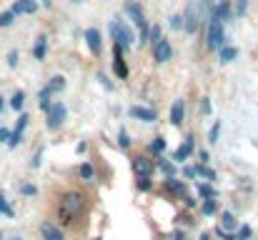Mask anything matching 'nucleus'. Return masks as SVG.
<instances>
[{
	"label": "nucleus",
	"mask_w": 258,
	"mask_h": 240,
	"mask_svg": "<svg viewBox=\"0 0 258 240\" xmlns=\"http://www.w3.org/2000/svg\"><path fill=\"white\" fill-rule=\"evenodd\" d=\"M193 170H196V175H203L206 180H216V173L206 165V163H201V165H193Z\"/></svg>",
	"instance_id": "412c9836"
},
{
	"label": "nucleus",
	"mask_w": 258,
	"mask_h": 240,
	"mask_svg": "<svg viewBox=\"0 0 258 240\" xmlns=\"http://www.w3.org/2000/svg\"><path fill=\"white\" fill-rule=\"evenodd\" d=\"M83 213H86V195L78 193V190H68L60 198V205H58V220H60V225H73Z\"/></svg>",
	"instance_id": "f257e3e1"
},
{
	"label": "nucleus",
	"mask_w": 258,
	"mask_h": 240,
	"mask_svg": "<svg viewBox=\"0 0 258 240\" xmlns=\"http://www.w3.org/2000/svg\"><path fill=\"white\" fill-rule=\"evenodd\" d=\"M153 170H156V163H153L151 158H146V155L133 158V173H136L138 178H151Z\"/></svg>",
	"instance_id": "423d86ee"
},
{
	"label": "nucleus",
	"mask_w": 258,
	"mask_h": 240,
	"mask_svg": "<svg viewBox=\"0 0 258 240\" xmlns=\"http://www.w3.org/2000/svg\"><path fill=\"white\" fill-rule=\"evenodd\" d=\"M8 65H10V68L18 65V50H10V53H8Z\"/></svg>",
	"instance_id": "58836bf2"
},
{
	"label": "nucleus",
	"mask_w": 258,
	"mask_h": 240,
	"mask_svg": "<svg viewBox=\"0 0 258 240\" xmlns=\"http://www.w3.org/2000/svg\"><path fill=\"white\" fill-rule=\"evenodd\" d=\"M213 18H218L221 23L228 20V18H231V3H228V0H218L216 8H213Z\"/></svg>",
	"instance_id": "dca6fc26"
},
{
	"label": "nucleus",
	"mask_w": 258,
	"mask_h": 240,
	"mask_svg": "<svg viewBox=\"0 0 258 240\" xmlns=\"http://www.w3.org/2000/svg\"><path fill=\"white\" fill-rule=\"evenodd\" d=\"M236 238H238V240H248V238H251V228H248V225H241Z\"/></svg>",
	"instance_id": "e433bc0d"
},
{
	"label": "nucleus",
	"mask_w": 258,
	"mask_h": 240,
	"mask_svg": "<svg viewBox=\"0 0 258 240\" xmlns=\"http://www.w3.org/2000/svg\"><path fill=\"white\" fill-rule=\"evenodd\" d=\"M131 118L141 120V123H156V110L151 108H143V105H131Z\"/></svg>",
	"instance_id": "1a4fd4ad"
},
{
	"label": "nucleus",
	"mask_w": 258,
	"mask_h": 240,
	"mask_svg": "<svg viewBox=\"0 0 258 240\" xmlns=\"http://www.w3.org/2000/svg\"><path fill=\"white\" fill-rule=\"evenodd\" d=\"M20 193L23 195H35V185H20Z\"/></svg>",
	"instance_id": "a19ab883"
},
{
	"label": "nucleus",
	"mask_w": 258,
	"mask_h": 240,
	"mask_svg": "<svg viewBox=\"0 0 258 240\" xmlns=\"http://www.w3.org/2000/svg\"><path fill=\"white\" fill-rule=\"evenodd\" d=\"M13 240H23V238H13Z\"/></svg>",
	"instance_id": "3c124183"
},
{
	"label": "nucleus",
	"mask_w": 258,
	"mask_h": 240,
	"mask_svg": "<svg viewBox=\"0 0 258 240\" xmlns=\"http://www.w3.org/2000/svg\"><path fill=\"white\" fill-rule=\"evenodd\" d=\"M48 90H50V93H60V90H66V78H63V75H55V78H50Z\"/></svg>",
	"instance_id": "5701e85b"
},
{
	"label": "nucleus",
	"mask_w": 258,
	"mask_h": 240,
	"mask_svg": "<svg viewBox=\"0 0 258 240\" xmlns=\"http://www.w3.org/2000/svg\"><path fill=\"white\" fill-rule=\"evenodd\" d=\"M183 175H185V178H196V170H193V165H185V168H183Z\"/></svg>",
	"instance_id": "79ce46f5"
},
{
	"label": "nucleus",
	"mask_w": 258,
	"mask_h": 240,
	"mask_svg": "<svg viewBox=\"0 0 258 240\" xmlns=\"http://www.w3.org/2000/svg\"><path fill=\"white\" fill-rule=\"evenodd\" d=\"M171 28L173 30H180L183 28V15H171Z\"/></svg>",
	"instance_id": "4c0bfd02"
},
{
	"label": "nucleus",
	"mask_w": 258,
	"mask_h": 240,
	"mask_svg": "<svg viewBox=\"0 0 258 240\" xmlns=\"http://www.w3.org/2000/svg\"><path fill=\"white\" fill-rule=\"evenodd\" d=\"M78 173H81V178H83L86 183H93V178H95V170H93L90 163H83V165L78 168Z\"/></svg>",
	"instance_id": "4be33fe9"
},
{
	"label": "nucleus",
	"mask_w": 258,
	"mask_h": 240,
	"mask_svg": "<svg viewBox=\"0 0 258 240\" xmlns=\"http://www.w3.org/2000/svg\"><path fill=\"white\" fill-rule=\"evenodd\" d=\"M183 115H185V103H183V100H173L171 125H180V123H183Z\"/></svg>",
	"instance_id": "2eb2a0df"
},
{
	"label": "nucleus",
	"mask_w": 258,
	"mask_h": 240,
	"mask_svg": "<svg viewBox=\"0 0 258 240\" xmlns=\"http://www.w3.org/2000/svg\"><path fill=\"white\" fill-rule=\"evenodd\" d=\"M8 135H10V133H8L5 128H0V143H8Z\"/></svg>",
	"instance_id": "c03bdc74"
},
{
	"label": "nucleus",
	"mask_w": 258,
	"mask_h": 240,
	"mask_svg": "<svg viewBox=\"0 0 258 240\" xmlns=\"http://www.w3.org/2000/svg\"><path fill=\"white\" fill-rule=\"evenodd\" d=\"M23 100H25V93L18 90V93L10 98V108H13V110H23Z\"/></svg>",
	"instance_id": "b1692460"
},
{
	"label": "nucleus",
	"mask_w": 258,
	"mask_h": 240,
	"mask_svg": "<svg viewBox=\"0 0 258 240\" xmlns=\"http://www.w3.org/2000/svg\"><path fill=\"white\" fill-rule=\"evenodd\" d=\"M110 38H113V43H115L120 50L133 48V40H136L133 30H131L123 20H110Z\"/></svg>",
	"instance_id": "f03ea898"
},
{
	"label": "nucleus",
	"mask_w": 258,
	"mask_h": 240,
	"mask_svg": "<svg viewBox=\"0 0 258 240\" xmlns=\"http://www.w3.org/2000/svg\"><path fill=\"white\" fill-rule=\"evenodd\" d=\"M28 120H30V118H28L25 113L18 118V123H15V130L8 135V145H10V148L20 145V138H23V133H25V128H28Z\"/></svg>",
	"instance_id": "6e6552de"
},
{
	"label": "nucleus",
	"mask_w": 258,
	"mask_h": 240,
	"mask_svg": "<svg viewBox=\"0 0 258 240\" xmlns=\"http://www.w3.org/2000/svg\"><path fill=\"white\" fill-rule=\"evenodd\" d=\"M158 168H161L168 178H173V175H175V165H173V163H168V160H158Z\"/></svg>",
	"instance_id": "473e14b6"
},
{
	"label": "nucleus",
	"mask_w": 258,
	"mask_h": 240,
	"mask_svg": "<svg viewBox=\"0 0 258 240\" xmlns=\"http://www.w3.org/2000/svg\"><path fill=\"white\" fill-rule=\"evenodd\" d=\"M223 228L226 230H236L238 228V220L233 218V213H223Z\"/></svg>",
	"instance_id": "c85d7f7f"
},
{
	"label": "nucleus",
	"mask_w": 258,
	"mask_h": 240,
	"mask_svg": "<svg viewBox=\"0 0 258 240\" xmlns=\"http://www.w3.org/2000/svg\"><path fill=\"white\" fill-rule=\"evenodd\" d=\"M95 240H98V238H95Z\"/></svg>",
	"instance_id": "5fc2aeb1"
},
{
	"label": "nucleus",
	"mask_w": 258,
	"mask_h": 240,
	"mask_svg": "<svg viewBox=\"0 0 258 240\" xmlns=\"http://www.w3.org/2000/svg\"><path fill=\"white\" fill-rule=\"evenodd\" d=\"M118 145H120L123 150H128V148H131V135H128V130H125V128H120V133H118Z\"/></svg>",
	"instance_id": "a878e982"
},
{
	"label": "nucleus",
	"mask_w": 258,
	"mask_h": 240,
	"mask_svg": "<svg viewBox=\"0 0 258 240\" xmlns=\"http://www.w3.org/2000/svg\"><path fill=\"white\" fill-rule=\"evenodd\" d=\"M211 3H218V0H211Z\"/></svg>",
	"instance_id": "603ef678"
},
{
	"label": "nucleus",
	"mask_w": 258,
	"mask_h": 240,
	"mask_svg": "<svg viewBox=\"0 0 258 240\" xmlns=\"http://www.w3.org/2000/svg\"><path fill=\"white\" fill-rule=\"evenodd\" d=\"M218 135H221V120L213 123V128H211V133H208V143H218Z\"/></svg>",
	"instance_id": "2f4dec72"
},
{
	"label": "nucleus",
	"mask_w": 258,
	"mask_h": 240,
	"mask_svg": "<svg viewBox=\"0 0 258 240\" xmlns=\"http://www.w3.org/2000/svg\"><path fill=\"white\" fill-rule=\"evenodd\" d=\"M183 28H185V33H196V30H198V13H196L193 8L185 13V18H183Z\"/></svg>",
	"instance_id": "a211bd4d"
},
{
	"label": "nucleus",
	"mask_w": 258,
	"mask_h": 240,
	"mask_svg": "<svg viewBox=\"0 0 258 240\" xmlns=\"http://www.w3.org/2000/svg\"><path fill=\"white\" fill-rule=\"evenodd\" d=\"M138 190H151V180L148 178H138Z\"/></svg>",
	"instance_id": "ea45409f"
},
{
	"label": "nucleus",
	"mask_w": 258,
	"mask_h": 240,
	"mask_svg": "<svg viewBox=\"0 0 258 240\" xmlns=\"http://www.w3.org/2000/svg\"><path fill=\"white\" fill-rule=\"evenodd\" d=\"M113 70H115V75L120 80L128 78V68H125V63H123V50L115 45V58H113Z\"/></svg>",
	"instance_id": "4468645a"
},
{
	"label": "nucleus",
	"mask_w": 258,
	"mask_h": 240,
	"mask_svg": "<svg viewBox=\"0 0 258 240\" xmlns=\"http://www.w3.org/2000/svg\"><path fill=\"white\" fill-rule=\"evenodd\" d=\"M35 10H38V3H35V0H15L13 8H10L13 15H30V13H35Z\"/></svg>",
	"instance_id": "f8f14e48"
},
{
	"label": "nucleus",
	"mask_w": 258,
	"mask_h": 240,
	"mask_svg": "<svg viewBox=\"0 0 258 240\" xmlns=\"http://www.w3.org/2000/svg\"><path fill=\"white\" fill-rule=\"evenodd\" d=\"M148 148H151V153H156V155H161V153L166 150V140H163V138H153Z\"/></svg>",
	"instance_id": "393cba45"
},
{
	"label": "nucleus",
	"mask_w": 258,
	"mask_h": 240,
	"mask_svg": "<svg viewBox=\"0 0 258 240\" xmlns=\"http://www.w3.org/2000/svg\"><path fill=\"white\" fill-rule=\"evenodd\" d=\"M13 20H15V15H13L10 10L0 13V28H8V25H13Z\"/></svg>",
	"instance_id": "72a5a7b5"
},
{
	"label": "nucleus",
	"mask_w": 258,
	"mask_h": 240,
	"mask_svg": "<svg viewBox=\"0 0 258 240\" xmlns=\"http://www.w3.org/2000/svg\"><path fill=\"white\" fill-rule=\"evenodd\" d=\"M246 10H248V0H236V15L241 18L246 15Z\"/></svg>",
	"instance_id": "c9c22d12"
},
{
	"label": "nucleus",
	"mask_w": 258,
	"mask_h": 240,
	"mask_svg": "<svg viewBox=\"0 0 258 240\" xmlns=\"http://www.w3.org/2000/svg\"><path fill=\"white\" fill-rule=\"evenodd\" d=\"M66 115H68L66 105H63V103H53V105L48 108V128H50V130H58V128L63 125Z\"/></svg>",
	"instance_id": "39448f33"
},
{
	"label": "nucleus",
	"mask_w": 258,
	"mask_h": 240,
	"mask_svg": "<svg viewBox=\"0 0 258 240\" xmlns=\"http://www.w3.org/2000/svg\"><path fill=\"white\" fill-rule=\"evenodd\" d=\"M166 188H168V190H173L175 195L185 198V188H183V183H180V180H175V178H168V180H166Z\"/></svg>",
	"instance_id": "aec40b11"
},
{
	"label": "nucleus",
	"mask_w": 258,
	"mask_h": 240,
	"mask_svg": "<svg viewBox=\"0 0 258 240\" xmlns=\"http://www.w3.org/2000/svg\"><path fill=\"white\" fill-rule=\"evenodd\" d=\"M0 110H3V98H0Z\"/></svg>",
	"instance_id": "09e8293b"
},
{
	"label": "nucleus",
	"mask_w": 258,
	"mask_h": 240,
	"mask_svg": "<svg viewBox=\"0 0 258 240\" xmlns=\"http://www.w3.org/2000/svg\"><path fill=\"white\" fill-rule=\"evenodd\" d=\"M45 55H48V38L40 35V38L35 40V45H33V58H35V60H45Z\"/></svg>",
	"instance_id": "f3484780"
},
{
	"label": "nucleus",
	"mask_w": 258,
	"mask_h": 240,
	"mask_svg": "<svg viewBox=\"0 0 258 240\" xmlns=\"http://www.w3.org/2000/svg\"><path fill=\"white\" fill-rule=\"evenodd\" d=\"M40 235H43V240H66L63 230H60L58 225H53L50 220H45V223L40 225Z\"/></svg>",
	"instance_id": "ddd939ff"
},
{
	"label": "nucleus",
	"mask_w": 258,
	"mask_h": 240,
	"mask_svg": "<svg viewBox=\"0 0 258 240\" xmlns=\"http://www.w3.org/2000/svg\"><path fill=\"white\" fill-rule=\"evenodd\" d=\"M43 5H45V8H50V0H43Z\"/></svg>",
	"instance_id": "de8ad7c7"
},
{
	"label": "nucleus",
	"mask_w": 258,
	"mask_h": 240,
	"mask_svg": "<svg viewBox=\"0 0 258 240\" xmlns=\"http://www.w3.org/2000/svg\"><path fill=\"white\" fill-rule=\"evenodd\" d=\"M98 80H100V83H103L105 88H110V83H108V78H105V75H98Z\"/></svg>",
	"instance_id": "a18cd8bd"
},
{
	"label": "nucleus",
	"mask_w": 258,
	"mask_h": 240,
	"mask_svg": "<svg viewBox=\"0 0 258 240\" xmlns=\"http://www.w3.org/2000/svg\"><path fill=\"white\" fill-rule=\"evenodd\" d=\"M218 58H221V63H233V60L238 58V48H233V45H223V48L218 50Z\"/></svg>",
	"instance_id": "6ab92c4d"
},
{
	"label": "nucleus",
	"mask_w": 258,
	"mask_h": 240,
	"mask_svg": "<svg viewBox=\"0 0 258 240\" xmlns=\"http://www.w3.org/2000/svg\"><path fill=\"white\" fill-rule=\"evenodd\" d=\"M0 213L3 215H8V218H13V208L8 205V200H5V195L0 193Z\"/></svg>",
	"instance_id": "f704fd0d"
},
{
	"label": "nucleus",
	"mask_w": 258,
	"mask_h": 240,
	"mask_svg": "<svg viewBox=\"0 0 258 240\" xmlns=\"http://www.w3.org/2000/svg\"><path fill=\"white\" fill-rule=\"evenodd\" d=\"M86 43H88V48H90L93 55H100L103 43H100V30H98V28H88L86 30Z\"/></svg>",
	"instance_id": "9d476101"
},
{
	"label": "nucleus",
	"mask_w": 258,
	"mask_h": 240,
	"mask_svg": "<svg viewBox=\"0 0 258 240\" xmlns=\"http://www.w3.org/2000/svg\"><path fill=\"white\" fill-rule=\"evenodd\" d=\"M226 45V30H223V23L218 18L211 15V23H208V48L211 50H221Z\"/></svg>",
	"instance_id": "7ed1b4c3"
},
{
	"label": "nucleus",
	"mask_w": 258,
	"mask_h": 240,
	"mask_svg": "<svg viewBox=\"0 0 258 240\" xmlns=\"http://www.w3.org/2000/svg\"><path fill=\"white\" fill-rule=\"evenodd\" d=\"M50 95H53V93H50L48 88H43V90H40V108H43L45 113H48V108H50Z\"/></svg>",
	"instance_id": "c756f323"
},
{
	"label": "nucleus",
	"mask_w": 258,
	"mask_h": 240,
	"mask_svg": "<svg viewBox=\"0 0 258 240\" xmlns=\"http://www.w3.org/2000/svg\"><path fill=\"white\" fill-rule=\"evenodd\" d=\"M125 13H128V18L141 28V38H146V35H148V20H146V15H143V8L131 0V3H125Z\"/></svg>",
	"instance_id": "20e7f679"
},
{
	"label": "nucleus",
	"mask_w": 258,
	"mask_h": 240,
	"mask_svg": "<svg viewBox=\"0 0 258 240\" xmlns=\"http://www.w3.org/2000/svg\"><path fill=\"white\" fill-rule=\"evenodd\" d=\"M146 38H148V40H151V43L156 45V43H158V40L163 38V35H161V28H158V25H153V28H148V35H146Z\"/></svg>",
	"instance_id": "7c9ffc66"
},
{
	"label": "nucleus",
	"mask_w": 258,
	"mask_h": 240,
	"mask_svg": "<svg viewBox=\"0 0 258 240\" xmlns=\"http://www.w3.org/2000/svg\"><path fill=\"white\" fill-rule=\"evenodd\" d=\"M201 110H203L206 115L211 113V103H208V98H203V103H201Z\"/></svg>",
	"instance_id": "37998d69"
},
{
	"label": "nucleus",
	"mask_w": 258,
	"mask_h": 240,
	"mask_svg": "<svg viewBox=\"0 0 258 240\" xmlns=\"http://www.w3.org/2000/svg\"><path fill=\"white\" fill-rule=\"evenodd\" d=\"M193 150H196V143H193V135H188V138L183 140V145L173 153V160H175V163H183V160H188L193 155Z\"/></svg>",
	"instance_id": "9b49d317"
},
{
	"label": "nucleus",
	"mask_w": 258,
	"mask_h": 240,
	"mask_svg": "<svg viewBox=\"0 0 258 240\" xmlns=\"http://www.w3.org/2000/svg\"><path fill=\"white\" fill-rule=\"evenodd\" d=\"M171 55H173L171 43H168L166 38H161V40L153 45V60H156V63H168V60H171Z\"/></svg>",
	"instance_id": "0eeeda50"
},
{
	"label": "nucleus",
	"mask_w": 258,
	"mask_h": 240,
	"mask_svg": "<svg viewBox=\"0 0 258 240\" xmlns=\"http://www.w3.org/2000/svg\"><path fill=\"white\" fill-rule=\"evenodd\" d=\"M173 240H183V233H175V235H173Z\"/></svg>",
	"instance_id": "49530a36"
},
{
	"label": "nucleus",
	"mask_w": 258,
	"mask_h": 240,
	"mask_svg": "<svg viewBox=\"0 0 258 240\" xmlns=\"http://www.w3.org/2000/svg\"><path fill=\"white\" fill-rule=\"evenodd\" d=\"M73 3H83V0H73Z\"/></svg>",
	"instance_id": "8fccbe9b"
},
{
	"label": "nucleus",
	"mask_w": 258,
	"mask_h": 240,
	"mask_svg": "<svg viewBox=\"0 0 258 240\" xmlns=\"http://www.w3.org/2000/svg\"><path fill=\"white\" fill-rule=\"evenodd\" d=\"M0 240H3V233H0Z\"/></svg>",
	"instance_id": "864d4df0"
},
{
	"label": "nucleus",
	"mask_w": 258,
	"mask_h": 240,
	"mask_svg": "<svg viewBox=\"0 0 258 240\" xmlns=\"http://www.w3.org/2000/svg\"><path fill=\"white\" fill-rule=\"evenodd\" d=\"M216 208H218V205H216V198H206L201 210H203V215H213V213H216Z\"/></svg>",
	"instance_id": "cd10ccee"
},
{
	"label": "nucleus",
	"mask_w": 258,
	"mask_h": 240,
	"mask_svg": "<svg viewBox=\"0 0 258 240\" xmlns=\"http://www.w3.org/2000/svg\"><path fill=\"white\" fill-rule=\"evenodd\" d=\"M198 193H201L203 200H206V198H216V190H213L208 183H198Z\"/></svg>",
	"instance_id": "bb28decb"
}]
</instances>
